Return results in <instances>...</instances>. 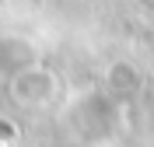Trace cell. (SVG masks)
<instances>
[{
  "mask_svg": "<svg viewBox=\"0 0 154 147\" xmlns=\"http://www.w3.org/2000/svg\"><path fill=\"white\" fill-rule=\"evenodd\" d=\"M56 95V77L49 70H25L11 84V98L25 109H42L49 105V98Z\"/></svg>",
  "mask_w": 154,
  "mask_h": 147,
  "instance_id": "6da1fadb",
  "label": "cell"
},
{
  "mask_svg": "<svg viewBox=\"0 0 154 147\" xmlns=\"http://www.w3.org/2000/svg\"><path fill=\"white\" fill-rule=\"evenodd\" d=\"M109 88L119 91V95L137 91V88H140V74H137V67H130V63H116V67L109 70Z\"/></svg>",
  "mask_w": 154,
  "mask_h": 147,
  "instance_id": "7a4b0ae2",
  "label": "cell"
},
{
  "mask_svg": "<svg viewBox=\"0 0 154 147\" xmlns=\"http://www.w3.org/2000/svg\"><path fill=\"white\" fill-rule=\"evenodd\" d=\"M11 137H14V123H7V119H0V144H7Z\"/></svg>",
  "mask_w": 154,
  "mask_h": 147,
  "instance_id": "3957f363",
  "label": "cell"
}]
</instances>
